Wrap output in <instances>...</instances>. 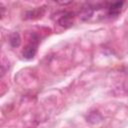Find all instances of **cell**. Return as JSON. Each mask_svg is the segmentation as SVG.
I'll use <instances>...</instances> for the list:
<instances>
[{
	"mask_svg": "<svg viewBox=\"0 0 128 128\" xmlns=\"http://www.w3.org/2000/svg\"><path fill=\"white\" fill-rule=\"evenodd\" d=\"M36 52H37V44L36 43H30L29 45H27L24 48L22 55L26 59H32L35 56Z\"/></svg>",
	"mask_w": 128,
	"mask_h": 128,
	"instance_id": "6da1fadb",
	"label": "cell"
},
{
	"mask_svg": "<svg viewBox=\"0 0 128 128\" xmlns=\"http://www.w3.org/2000/svg\"><path fill=\"white\" fill-rule=\"evenodd\" d=\"M72 14L71 13H65L63 16H61L58 19V24L64 28H68L72 25L73 20H72Z\"/></svg>",
	"mask_w": 128,
	"mask_h": 128,
	"instance_id": "7a4b0ae2",
	"label": "cell"
},
{
	"mask_svg": "<svg viewBox=\"0 0 128 128\" xmlns=\"http://www.w3.org/2000/svg\"><path fill=\"white\" fill-rule=\"evenodd\" d=\"M93 12H94V9L92 8V6L86 5V6H83L82 9L80 10L79 16H80V18H81L82 20H87V19H89V18L92 16Z\"/></svg>",
	"mask_w": 128,
	"mask_h": 128,
	"instance_id": "3957f363",
	"label": "cell"
},
{
	"mask_svg": "<svg viewBox=\"0 0 128 128\" xmlns=\"http://www.w3.org/2000/svg\"><path fill=\"white\" fill-rule=\"evenodd\" d=\"M9 43L13 48L19 47L21 44V37L18 32H12L9 36Z\"/></svg>",
	"mask_w": 128,
	"mask_h": 128,
	"instance_id": "277c9868",
	"label": "cell"
},
{
	"mask_svg": "<svg viewBox=\"0 0 128 128\" xmlns=\"http://www.w3.org/2000/svg\"><path fill=\"white\" fill-rule=\"evenodd\" d=\"M123 5V2H114V3H111L108 7V10H109V15H117L119 14L120 10H121V7Z\"/></svg>",
	"mask_w": 128,
	"mask_h": 128,
	"instance_id": "5b68a950",
	"label": "cell"
},
{
	"mask_svg": "<svg viewBox=\"0 0 128 128\" xmlns=\"http://www.w3.org/2000/svg\"><path fill=\"white\" fill-rule=\"evenodd\" d=\"M101 119H102V117L97 111L90 112L88 117H87V121H89L90 123H97V122L101 121Z\"/></svg>",
	"mask_w": 128,
	"mask_h": 128,
	"instance_id": "8992f818",
	"label": "cell"
}]
</instances>
